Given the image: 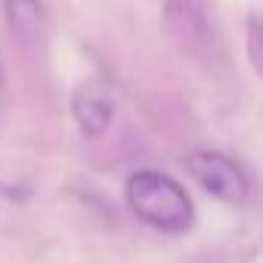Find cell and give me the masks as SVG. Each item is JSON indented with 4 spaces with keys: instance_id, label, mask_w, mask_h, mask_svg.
<instances>
[{
    "instance_id": "obj_3",
    "label": "cell",
    "mask_w": 263,
    "mask_h": 263,
    "mask_svg": "<svg viewBox=\"0 0 263 263\" xmlns=\"http://www.w3.org/2000/svg\"><path fill=\"white\" fill-rule=\"evenodd\" d=\"M164 22L174 41L186 53H208L214 44V28H211V13L204 0H167L164 4Z\"/></svg>"
},
{
    "instance_id": "obj_7",
    "label": "cell",
    "mask_w": 263,
    "mask_h": 263,
    "mask_svg": "<svg viewBox=\"0 0 263 263\" xmlns=\"http://www.w3.org/2000/svg\"><path fill=\"white\" fill-rule=\"evenodd\" d=\"M0 84H4V68H0Z\"/></svg>"
},
{
    "instance_id": "obj_1",
    "label": "cell",
    "mask_w": 263,
    "mask_h": 263,
    "mask_svg": "<svg viewBox=\"0 0 263 263\" xmlns=\"http://www.w3.org/2000/svg\"><path fill=\"white\" fill-rule=\"evenodd\" d=\"M127 204L146 226L164 235H183L195 223L189 192L161 171H137L127 180Z\"/></svg>"
},
{
    "instance_id": "obj_6",
    "label": "cell",
    "mask_w": 263,
    "mask_h": 263,
    "mask_svg": "<svg viewBox=\"0 0 263 263\" xmlns=\"http://www.w3.org/2000/svg\"><path fill=\"white\" fill-rule=\"evenodd\" d=\"M260 41H263L260 19L251 16V19H248V56H251V68H254L257 74L263 71V50H260Z\"/></svg>"
},
{
    "instance_id": "obj_5",
    "label": "cell",
    "mask_w": 263,
    "mask_h": 263,
    "mask_svg": "<svg viewBox=\"0 0 263 263\" xmlns=\"http://www.w3.org/2000/svg\"><path fill=\"white\" fill-rule=\"evenodd\" d=\"M4 16L13 37L34 44L44 34V4L41 0H4Z\"/></svg>"
},
{
    "instance_id": "obj_2",
    "label": "cell",
    "mask_w": 263,
    "mask_h": 263,
    "mask_svg": "<svg viewBox=\"0 0 263 263\" xmlns=\"http://www.w3.org/2000/svg\"><path fill=\"white\" fill-rule=\"evenodd\" d=\"M186 171L189 177L214 198L226 201V204H245L251 195V177L245 174V167L214 149H198L186 158Z\"/></svg>"
},
{
    "instance_id": "obj_4",
    "label": "cell",
    "mask_w": 263,
    "mask_h": 263,
    "mask_svg": "<svg viewBox=\"0 0 263 263\" xmlns=\"http://www.w3.org/2000/svg\"><path fill=\"white\" fill-rule=\"evenodd\" d=\"M71 118L87 140H99L115 118V99L108 87L99 81H81L71 93Z\"/></svg>"
}]
</instances>
